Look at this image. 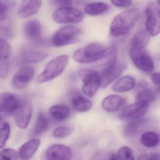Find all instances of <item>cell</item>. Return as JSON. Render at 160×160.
Listing matches in <instances>:
<instances>
[{
	"instance_id": "obj_3",
	"label": "cell",
	"mask_w": 160,
	"mask_h": 160,
	"mask_svg": "<svg viewBox=\"0 0 160 160\" xmlns=\"http://www.w3.org/2000/svg\"><path fill=\"white\" fill-rule=\"evenodd\" d=\"M68 61L69 58L67 55H61L51 60L37 78V83H46L59 76L66 68Z\"/></svg>"
},
{
	"instance_id": "obj_14",
	"label": "cell",
	"mask_w": 160,
	"mask_h": 160,
	"mask_svg": "<svg viewBox=\"0 0 160 160\" xmlns=\"http://www.w3.org/2000/svg\"><path fill=\"white\" fill-rule=\"evenodd\" d=\"M35 70L32 66H24L14 75L12 81V85L14 88L21 90L27 87L32 80Z\"/></svg>"
},
{
	"instance_id": "obj_39",
	"label": "cell",
	"mask_w": 160,
	"mask_h": 160,
	"mask_svg": "<svg viewBox=\"0 0 160 160\" xmlns=\"http://www.w3.org/2000/svg\"><path fill=\"white\" fill-rule=\"evenodd\" d=\"M138 159L140 160H159L160 154L158 152L144 153L139 155Z\"/></svg>"
},
{
	"instance_id": "obj_11",
	"label": "cell",
	"mask_w": 160,
	"mask_h": 160,
	"mask_svg": "<svg viewBox=\"0 0 160 160\" xmlns=\"http://www.w3.org/2000/svg\"><path fill=\"white\" fill-rule=\"evenodd\" d=\"M23 33L27 40L33 44H42L44 42L42 24L38 20L32 19L26 22L23 26Z\"/></svg>"
},
{
	"instance_id": "obj_28",
	"label": "cell",
	"mask_w": 160,
	"mask_h": 160,
	"mask_svg": "<svg viewBox=\"0 0 160 160\" xmlns=\"http://www.w3.org/2000/svg\"><path fill=\"white\" fill-rule=\"evenodd\" d=\"M109 9L108 5L103 2H93L85 6L84 11L91 16H98L106 12Z\"/></svg>"
},
{
	"instance_id": "obj_16",
	"label": "cell",
	"mask_w": 160,
	"mask_h": 160,
	"mask_svg": "<svg viewBox=\"0 0 160 160\" xmlns=\"http://www.w3.org/2000/svg\"><path fill=\"white\" fill-rule=\"evenodd\" d=\"M72 156L70 148L62 144H54L49 147L46 152V157L48 160H68Z\"/></svg>"
},
{
	"instance_id": "obj_15",
	"label": "cell",
	"mask_w": 160,
	"mask_h": 160,
	"mask_svg": "<svg viewBox=\"0 0 160 160\" xmlns=\"http://www.w3.org/2000/svg\"><path fill=\"white\" fill-rule=\"evenodd\" d=\"M149 106V103L148 102H136L123 108L120 114V117L125 119H136L141 118L146 114Z\"/></svg>"
},
{
	"instance_id": "obj_13",
	"label": "cell",
	"mask_w": 160,
	"mask_h": 160,
	"mask_svg": "<svg viewBox=\"0 0 160 160\" xmlns=\"http://www.w3.org/2000/svg\"><path fill=\"white\" fill-rule=\"evenodd\" d=\"M12 49L11 45L3 38H0V78L8 76L11 68Z\"/></svg>"
},
{
	"instance_id": "obj_31",
	"label": "cell",
	"mask_w": 160,
	"mask_h": 160,
	"mask_svg": "<svg viewBox=\"0 0 160 160\" xmlns=\"http://www.w3.org/2000/svg\"><path fill=\"white\" fill-rule=\"evenodd\" d=\"M0 33L7 39H12L15 35L13 24L8 18L0 21Z\"/></svg>"
},
{
	"instance_id": "obj_20",
	"label": "cell",
	"mask_w": 160,
	"mask_h": 160,
	"mask_svg": "<svg viewBox=\"0 0 160 160\" xmlns=\"http://www.w3.org/2000/svg\"><path fill=\"white\" fill-rule=\"evenodd\" d=\"M40 142V139L33 138L24 143L20 147L18 152V158L22 160L30 159L38 150Z\"/></svg>"
},
{
	"instance_id": "obj_24",
	"label": "cell",
	"mask_w": 160,
	"mask_h": 160,
	"mask_svg": "<svg viewBox=\"0 0 160 160\" xmlns=\"http://www.w3.org/2000/svg\"><path fill=\"white\" fill-rule=\"evenodd\" d=\"M150 42L149 34L145 30L137 32L131 40V48H145Z\"/></svg>"
},
{
	"instance_id": "obj_8",
	"label": "cell",
	"mask_w": 160,
	"mask_h": 160,
	"mask_svg": "<svg viewBox=\"0 0 160 160\" xmlns=\"http://www.w3.org/2000/svg\"><path fill=\"white\" fill-rule=\"evenodd\" d=\"M130 56L133 64L140 71L149 72L154 69L153 61L144 48H131Z\"/></svg>"
},
{
	"instance_id": "obj_18",
	"label": "cell",
	"mask_w": 160,
	"mask_h": 160,
	"mask_svg": "<svg viewBox=\"0 0 160 160\" xmlns=\"http://www.w3.org/2000/svg\"><path fill=\"white\" fill-rule=\"evenodd\" d=\"M42 0H22L18 11L22 18H28L36 14L42 5Z\"/></svg>"
},
{
	"instance_id": "obj_34",
	"label": "cell",
	"mask_w": 160,
	"mask_h": 160,
	"mask_svg": "<svg viewBox=\"0 0 160 160\" xmlns=\"http://www.w3.org/2000/svg\"><path fill=\"white\" fill-rule=\"evenodd\" d=\"M74 128L71 126H62L57 127L53 132V136L57 138H63L72 133Z\"/></svg>"
},
{
	"instance_id": "obj_29",
	"label": "cell",
	"mask_w": 160,
	"mask_h": 160,
	"mask_svg": "<svg viewBox=\"0 0 160 160\" xmlns=\"http://www.w3.org/2000/svg\"><path fill=\"white\" fill-rule=\"evenodd\" d=\"M140 141L144 146L148 148L156 147L160 142V138L158 133L152 131L144 132L140 138Z\"/></svg>"
},
{
	"instance_id": "obj_9",
	"label": "cell",
	"mask_w": 160,
	"mask_h": 160,
	"mask_svg": "<svg viewBox=\"0 0 160 160\" xmlns=\"http://www.w3.org/2000/svg\"><path fill=\"white\" fill-rule=\"evenodd\" d=\"M48 53L40 49L24 47L19 49L17 56V62L19 65L38 63L46 58Z\"/></svg>"
},
{
	"instance_id": "obj_41",
	"label": "cell",
	"mask_w": 160,
	"mask_h": 160,
	"mask_svg": "<svg viewBox=\"0 0 160 160\" xmlns=\"http://www.w3.org/2000/svg\"><path fill=\"white\" fill-rule=\"evenodd\" d=\"M109 159L112 160H118V157H117L116 153H113V154H111L110 156Z\"/></svg>"
},
{
	"instance_id": "obj_4",
	"label": "cell",
	"mask_w": 160,
	"mask_h": 160,
	"mask_svg": "<svg viewBox=\"0 0 160 160\" xmlns=\"http://www.w3.org/2000/svg\"><path fill=\"white\" fill-rule=\"evenodd\" d=\"M81 34L79 28L72 25L62 27L53 35L51 43L55 47H62L76 42Z\"/></svg>"
},
{
	"instance_id": "obj_26",
	"label": "cell",
	"mask_w": 160,
	"mask_h": 160,
	"mask_svg": "<svg viewBox=\"0 0 160 160\" xmlns=\"http://www.w3.org/2000/svg\"><path fill=\"white\" fill-rule=\"evenodd\" d=\"M72 105L74 109L79 112H87L92 106V102L89 99L80 95H78L72 99Z\"/></svg>"
},
{
	"instance_id": "obj_40",
	"label": "cell",
	"mask_w": 160,
	"mask_h": 160,
	"mask_svg": "<svg viewBox=\"0 0 160 160\" xmlns=\"http://www.w3.org/2000/svg\"><path fill=\"white\" fill-rule=\"evenodd\" d=\"M151 80L153 84L157 87L158 91L159 92L160 87V72L153 73L151 76Z\"/></svg>"
},
{
	"instance_id": "obj_12",
	"label": "cell",
	"mask_w": 160,
	"mask_h": 160,
	"mask_svg": "<svg viewBox=\"0 0 160 160\" xmlns=\"http://www.w3.org/2000/svg\"><path fill=\"white\" fill-rule=\"evenodd\" d=\"M24 103L13 93L2 92L0 94V113L9 115L13 114Z\"/></svg>"
},
{
	"instance_id": "obj_23",
	"label": "cell",
	"mask_w": 160,
	"mask_h": 160,
	"mask_svg": "<svg viewBox=\"0 0 160 160\" xmlns=\"http://www.w3.org/2000/svg\"><path fill=\"white\" fill-rule=\"evenodd\" d=\"M49 114L55 120L63 121L70 117L71 110L68 106L64 105H56L49 109Z\"/></svg>"
},
{
	"instance_id": "obj_33",
	"label": "cell",
	"mask_w": 160,
	"mask_h": 160,
	"mask_svg": "<svg viewBox=\"0 0 160 160\" xmlns=\"http://www.w3.org/2000/svg\"><path fill=\"white\" fill-rule=\"evenodd\" d=\"M11 133V126L8 122H4L0 127V148L4 147Z\"/></svg>"
},
{
	"instance_id": "obj_30",
	"label": "cell",
	"mask_w": 160,
	"mask_h": 160,
	"mask_svg": "<svg viewBox=\"0 0 160 160\" xmlns=\"http://www.w3.org/2000/svg\"><path fill=\"white\" fill-rule=\"evenodd\" d=\"M17 5L16 0H0V21L8 18Z\"/></svg>"
},
{
	"instance_id": "obj_22",
	"label": "cell",
	"mask_w": 160,
	"mask_h": 160,
	"mask_svg": "<svg viewBox=\"0 0 160 160\" xmlns=\"http://www.w3.org/2000/svg\"><path fill=\"white\" fill-rule=\"evenodd\" d=\"M135 78L131 76H124L119 78L114 84L112 89L118 92H124L132 89L135 86Z\"/></svg>"
},
{
	"instance_id": "obj_36",
	"label": "cell",
	"mask_w": 160,
	"mask_h": 160,
	"mask_svg": "<svg viewBox=\"0 0 160 160\" xmlns=\"http://www.w3.org/2000/svg\"><path fill=\"white\" fill-rule=\"evenodd\" d=\"M0 158L2 160H17L18 155L13 149L5 148L0 152Z\"/></svg>"
},
{
	"instance_id": "obj_6",
	"label": "cell",
	"mask_w": 160,
	"mask_h": 160,
	"mask_svg": "<svg viewBox=\"0 0 160 160\" xmlns=\"http://www.w3.org/2000/svg\"><path fill=\"white\" fill-rule=\"evenodd\" d=\"M85 14L82 11L71 7H61L53 14V18L58 24H76L82 22Z\"/></svg>"
},
{
	"instance_id": "obj_17",
	"label": "cell",
	"mask_w": 160,
	"mask_h": 160,
	"mask_svg": "<svg viewBox=\"0 0 160 160\" xmlns=\"http://www.w3.org/2000/svg\"><path fill=\"white\" fill-rule=\"evenodd\" d=\"M33 108L31 104L25 102L16 111L15 122L21 129H26L28 126L32 116Z\"/></svg>"
},
{
	"instance_id": "obj_19",
	"label": "cell",
	"mask_w": 160,
	"mask_h": 160,
	"mask_svg": "<svg viewBox=\"0 0 160 160\" xmlns=\"http://www.w3.org/2000/svg\"><path fill=\"white\" fill-rule=\"evenodd\" d=\"M125 98L117 94H112L106 97L102 102V107L109 113L118 111L125 105Z\"/></svg>"
},
{
	"instance_id": "obj_27",
	"label": "cell",
	"mask_w": 160,
	"mask_h": 160,
	"mask_svg": "<svg viewBox=\"0 0 160 160\" xmlns=\"http://www.w3.org/2000/svg\"><path fill=\"white\" fill-rule=\"evenodd\" d=\"M49 127L48 120L44 114L40 112L37 117V121L32 132L31 136L36 137L43 133Z\"/></svg>"
},
{
	"instance_id": "obj_32",
	"label": "cell",
	"mask_w": 160,
	"mask_h": 160,
	"mask_svg": "<svg viewBox=\"0 0 160 160\" xmlns=\"http://www.w3.org/2000/svg\"><path fill=\"white\" fill-rule=\"evenodd\" d=\"M118 53V48L116 46H111L106 48L104 56L101 60H104V63L103 64L105 66H107L117 61Z\"/></svg>"
},
{
	"instance_id": "obj_35",
	"label": "cell",
	"mask_w": 160,
	"mask_h": 160,
	"mask_svg": "<svg viewBox=\"0 0 160 160\" xmlns=\"http://www.w3.org/2000/svg\"><path fill=\"white\" fill-rule=\"evenodd\" d=\"M116 154L118 160H134L132 151L130 148L126 146L120 148Z\"/></svg>"
},
{
	"instance_id": "obj_37",
	"label": "cell",
	"mask_w": 160,
	"mask_h": 160,
	"mask_svg": "<svg viewBox=\"0 0 160 160\" xmlns=\"http://www.w3.org/2000/svg\"><path fill=\"white\" fill-rule=\"evenodd\" d=\"M111 3L118 8H127L132 6V0H110Z\"/></svg>"
},
{
	"instance_id": "obj_5",
	"label": "cell",
	"mask_w": 160,
	"mask_h": 160,
	"mask_svg": "<svg viewBox=\"0 0 160 160\" xmlns=\"http://www.w3.org/2000/svg\"><path fill=\"white\" fill-rule=\"evenodd\" d=\"M78 75L83 83V92L88 97L94 96L101 87L100 74L94 70L82 69Z\"/></svg>"
},
{
	"instance_id": "obj_21",
	"label": "cell",
	"mask_w": 160,
	"mask_h": 160,
	"mask_svg": "<svg viewBox=\"0 0 160 160\" xmlns=\"http://www.w3.org/2000/svg\"><path fill=\"white\" fill-rule=\"evenodd\" d=\"M157 93L153 89L148 88L145 83H141L138 86L136 100V102H145L150 103L156 100Z\"/></svg>"
},
{
	"instance_id": "obj_38",
	"label": "cell",
	"mask_w": 160,
	"mask_h": 160,
	"mask_svg": "<svg viewBox=\"0 0 160 160\" xmlns=\"http://www.w3.org/2000/svg\"><path fill=\"white\" fill-rule=\"evenodd\" d=\"M55 6L61 7H71L72 5V0H50Z\"/></svg>"
},
{
	"instance_id": "obj_42",
	"label": "cell",
	"mask_w": 160,
	"mask_h": 160,
	"mask_svg": "<svg viewBox=\"0 0 160 160\" xmlns=\"http://www.w3.org/2000/svg\"><path fill=\"white\" fill-rule=\"evenodd\" d=\"M3 123L4 122H3V118H2V116L0 114V126H2Z\"/></svg>"
},
{
	"instance_id": "obj_1",
	"label": "cell",
	"mask_w": 160,
	"mask_h": 160,
	"mask_svg": "<svg viewBox=\"0 0 160 160\" xmlns=\"http://www.w3.org/2000/svg\"><path fill=\"white\" fill-rule=\"evenodd\" d=\"M140 13L138 9L132 8L117 15L110 25V35L118 37L127 34L137 22Z\"/></svg>"
},
{
	"instance_id": "obj_10",
	"label": "cell",
	"mask_w": 160,
	"mask_h": 160,
	"mask_svg": "<svg viewBox=\"0 0 160 160\" xmlns=\"http://www.w3.org/2000/svg\"><path fill=\"white\" fill-rule=\"evenodd\" d=\"M126 64L116 62L105 66L100 74L101 87L105 88L118 78L126 69Z\"/></svg>"
},
{
	"instance_id": "obj_2",
	"label": "cell",
	"mask_w": 160,
	"mask_h": 160,
	"mask_svg": "<svg viewBox=\"0 0 160 160\" xmlns=\"http://www.w3.org/2000/svg\"><path fill=\"white\" fill-rule=\"evenodd\" d=\"M106 49L100 43H91L75 52L73 58L79 63H92L101 60L103 58Z\"/></svg>"
},
{
	"instance_id": "obj_7",
	"label": "cell",
	"mask_w": 160,
	"mask_h": 160,
	"mask_svg": "<svg viewBox=\"0 0 160 160\" xmlns=\"http://www.w3.org/2000/svg\"><path fill=\"white\" fill-rule=\"evenodd\" d=\"M146 30L152 36H156L160 31V8L154 3H149L146 6Z\"/></svg>"
},
{
	"instance_id": "obj_25",
	"label": "cell",
	"mask_w": 160,
	"mask_h": 160,
	"mask_svg": "<svg viewBox=\"0 0 160 160\" xmlns=\"http://www.w3.org/2000/svg\"><path fill=\"white\" fill-rule=\"evenodd\" d=\"M146 121L144 119H136L127 123L123 130V133L126 137H131L138 134L146 125Z\"/></svg>"
}]
</instances>
